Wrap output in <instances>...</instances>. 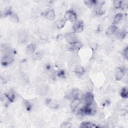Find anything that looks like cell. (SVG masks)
Segmentation results:
<instances>
[{
  "instance_id": "obj_26",
  "label": "cell",
  "mask_w": 128,
  "mask_h": 128,
  "mask_svg": "<svg viewBox=\"0 0 128 128\" xmlns=\"http://www.w3.org/2000/svg\"><path fill=\"white\" fill-rule=\"evenodd\" d=\"M72 126V124L68 122H66L62 124L61 126V127L62 128H70Z\"/></svg>"
},
{
  "instance_id": "obj_2",
  "label": "cell",
  "mask_w": 128,
  "mask_h": 128,
  "mask_svg": "<svg viewBox=\"0 0 128 128\" xmlns=\"http://www.w3.org/2000/svg\"><path fill=\"white\" fill-rule=\"evenodd\" d=\"M72 28L75 32H82L84 29L83 22L80 20H76L74 22Z\"/></svg>"
},
{
  "instance_id": "obj_14",
  "label": "cell",
  "mask_w": 128,
  "mask_h": 128,
  "mask_svg": "<svg viewBox=\"0 0 128 128\" xmlns=\"http://www.w3.org/2000/svg\"><path fill=\"white\" fill-rule=\"evenodd\" d=\"M36 50V46L33 44H29L26 48V52L28 54H32Z\"/></svg>"
},
{
  "instance_id": "obj_7",
  "label": "cell",
  "mask_w": 128,
  "mask_h": 128,
  "mask_svg": "<svg viewBox=\"0 0 128 128\" xmlns=\"http://www.w3.org/2000/svg\"><path fill=\"white\" fill-rule=\"evenodd\" d=\"M64 38L69 44L74 43L77 41L76 37L74 32H70L66 34L64 36Z\"/></svg>"
},
{
  "instance_id": "obj_6",
  "label": "cell",
  "mask_w": 128,
  "mask_h": 128,
  "mask_svg": "<svg viewBox=\"0 0 128 128\" xmlns=\"http://www.w3.org/2000/svg\"><path fill=\"white\" fill-rule=\"evenodd\" d=\"M82 42L76 41L74 43L70 44L68 48L70 51L76 52L80 50V48L82 47Z\"/></svg>"
},
{
  "instance_id": "obj_9",
  "label": "cell",
  "mask_w": 128,
  "mask_h": 128,
  "mask_svg": "<svg viewBox=\"0 0 128 128\" xmlns=\"http://www.w3.org/2000/svg\"><path fill=\"white\" fill-rule=\"evenodd\" d=\"M55 15L54 10L52 9H48L44 13L45 16L50 20H54L55 18Z\"/></svg>"
},
{
  "instance_id": "obj_16",
  "label": "cell",
  "mask_w": 128,
  "mask_h": 128,
  "mask_svg": "<svg viewBox=\"0 0 128 128\" xmlns=\"http://www.w3.org/2000/svg\"><path fill=\"white\" fill-rule=\"evenodd\" d=\"M66 22V20L64 17L58 20L56 22V25L57 28H62L64 26Z\"/></svg>"
},
{
  "instance_id": "obj_15",
  "label": "cell",
  "mask_w": 128,
  "mask_h": 128,
  "mask_svg": "<svg viewBox=\"0 0 128 128\" xmlns=\"http://www.w3.org/2000/svg\"><path fill=\"white\" fill-rule=\"evenodd\" d=\"M80 128H97L98 126L96 124L92 123L90 122H84L81 124L80 126Z\"/></svg>"
},
{
  "instance_id": "obj_23",
  "label": "cell",
  "mask_w": 128,
  "mask_h": 128,
  "mask_svg": "<svg viewBox=\"0 0 128 128\" xmlns=\"http://www.w3.org/2000/svg\"><path fill=\"white\" fill-rule=\"evenodd\" d=\"M11 19L14 22H18L19 21V18L18 16L14 12H12V13L10 16Z\"/></svg>"
},
{
  "instance_id": "obj_17",
  "label": "cell",
  "mask_w": 128,
  "mask_h": 128,
  "mask_svg": "<svg viewBox=\"0 0 128 128\" xmlns=\"http://www.w3.org/2000/svg\"><path fill=\"white\" fill-rule=\"evenodd\" d=\"M84 3L88 7H93L96 6L98 4V0H84Z\"/></svg>"
},
{
  "instance_id": "obj_3",
  "label": "cell",
  "mask_w": 128,
  "mask_h": 128,
  "mask_svg": "<svg viewBox=\"0 0 128 128\" xmlns=\"http://www.w3.org/2000/svg\"><path fill=\"white\" fill-rule=\"evenodd\" d=\"M83 100L86 104H90L94 102V97L91 92H87L83 96Z\"/></svg>"
},
{
  "instance_id": "obj_12",
  "label": "cell",
  "mask_w": 128,
  "mask_h": 128,
  "mask_svg": "<svg viewBox=\"0 0 128 128\" xmlns=\"http://www.w3.org/2000/svg\"><path fill=\"white\" fill-rule=\"evenodd\" d=\"M80 100L78 98H76L73 99L70 104V107L71 109L72 110H74L80 105Z\"/></svg>"
},
{
  "instance_id": "obj_18",
  "label": "cell",
  "mask_w": 128,
  "mask_h": 128,
  "mask_svg": "<svg viewBox=\"0 0 128 128\" xmlns=\"http://www.w3.org/2000/svg\"><path fill=\"white\" fill-rule=\"evenodd\" d=\"M122 18V14L121 13H118L116 14L114 18V24L116 25L118 24L121 20Z\"/></svg>"
},
{
  "instance_id": "obj_19",
  "label": "cell",
  "mask_w": 128,
  "mask_h": 128,
  "mask_svg": "<svg viewBox=\"0 0 128 128\" xmlns=\"http://www.w3.org/2000/svg\"><path fill=\"white\" fill-rule=\"evenodd\" d=\"M74 70L75 72L78 74H82L84 72V68L80 65L76 66V68H74Z\"/></svg>"
},
{
  "instance_id": "obj_1",
  "label": "cell",
  "mask_w": 128,
  "mask_h": 128,
  "mask_svg": "<svg viewBox=\"0 0 128 128\" xmlns=\"http://www.w3.org/2000/svg\"><path fill=\"white\" fill-rule=\"evenodd\" d=\"M64 18L66 20H68L72 22H74L76 20L77 14L75 11L72 10H70L66 12Z\"/></svg>"
},
{
  "instance_id": "obj_29",
  "label": "cell",
  "mask_w": 128,
  "mask_h": 128,
  "mask_svg": "<svg viewBox=\"0 0 128 128\" xmlns=\"http://www.w3.org/2000/svg\"><path fill=\"white\" fill-rule=\"evenodd\" d=\"M58 76L60 77H62L64 78L65 76V73L64 72V70H60L58 72Z\"/></svg>"
},
{
  "instance_id": "obj_25",
  "label": "cell",
  "mask_w": 128,
  "mask_h": 128,
  "mask_svg": "<svg viewBox=\"0 0 128 128\" xmlns=\"http://www.w3.org/2000/svg\"><path fill=\"white\" fill-rule=\"evenodd\" d=\"M46 92H47V90L46 88H45L44 86H42L40 88V90L38 91V92H40V94H44Z\"/></svg>"
},
{
  "instance_id": "obj_13",
  "label": "cell",
  "mask_w": 128,
  "mask_h": 128,
  "mask_svg": "<svg viewBox=\"0 0 128 128\" xmlns=\"http://www.w3.org/2000/svg\"><path fill=\"white\" fill-rule=\"evenodd\" d=\"M4 95L6 98L10 102H12L15 98V95L12 90H10L4 93Z\"/></svg>"
},
{
  "instance_id": "obj_4",
  "label": "cell",
  "mask_w": 128,
  "mask_h": 128,
  "mask_svg": "<svg viewBox=\"0 0 128 128\" xmlns=\"http://www.w3.org/2000/svg\"><path fill=\"white\" fill-rule=\"evenodd\" d=\"M125 68L122 67H118L115 70V76L116 78L119 80L122 79V78L124 76L125 74Z\"/></svg>"
},
{
  "instance_id": "obj_10",
  "label": "cell",
  "mask_w": 128,
  "mask_h": 128,
  "mask_svg": "<svg viewBox=\"0 0 128 128\" xmlns=\"http://www.w3.org/2000/svg\"><path fill=\"white\" fill-rule=\"evenodd\" d=\"M126 1H118L116 0L114 2V7L116 8H120V9H124V8L126 6L127 4Z\"/></svg>"
},
{
  "instance_id": "obj_24",
  "label": "cell",
  "mask_w": 128,
  "mask_h": 128,
  "mask_svg": "<svg viewBox=\"0 0 128 128\" xmlns=\"http://www.w3.org/2000/svg\"><path fill=\"white\" fill-rule=\"evenodd\" d=\"M18 38L20 42H24V40H26V35L24 32H20L18 36Z\"/></svg>"
},
{
  "instance_id": "obj_8",
  "label": "cell",
  "mask_w": 128,
  "mask_h": 128,
  "mask_svg": "<svg viewBox=\"0 0 128 128\" xmlns=\"http://www.w3.org/2000/svg\"><path fill=\"white\" fill-rule=\"evenodd\" d=\"M46 104L50 108L54 109H56L58 108V103L56 100L53 99H48L46 100Z\"/></svg>"
},
{
  "instance_id": "obj_5",
  "label": "cell",
  "mask_w": 128,
  "mask_h": 128,
  "mask_svg": "<svg viewBox=\"0 0 128 128\" xmlns=\"http://www.w3.org/2000/svg\"><path fill=\"white\" fill-rule=\"evenodd\" d=\"M14 58L12 56L4 55L1 60V64L4 66H6L12 62Z\"/></svg>"
},
{
  "instance_id": "obj_28",
  "label": "cell",
  "mask_w": 128,
  "mask_h": 128,
  "mask_svg": "<svg viewBox=\"0 0 128 128\" xmlns=\"http://www.w3.org/2000/svg\"><path fill=\"white\" fill-rule=\"evenodd\" d=\"M128 46L125 48L123 50V55L126 59H128Z\"/></svg>"
},
{
  "instance_id": "obj_27",
  "label": "cell",
  "mask_w": 128,
  "mask_h": 128,
  "mask_svg": "<svg viewBox=\"0 0 128 128\" xmlns=\"http://www.w3.org/2000/svg\"><path fill=\"white\" fill-rule=\"evenodd\" d=\"M25 106L28 110H30L32 109V104L28 101H25Z\"/></svg>"
},
{
  "instance_id": "obj_22",
  "label": "cell",
  "mask_w": 128,
  "mask_h": 128,
  "mask_svg": "<svg viewBox=\"0 0 128 128\" xmlns=\"http://www.w3.org/2000/svg\"><path fill=\"white\" fill-rule=\"evenodd\" d=\"M94 13L97 16H102L104 14V12L101 8L97 7L94 11Z\"/></svg>"
},
{
  "instance_id": "obj_11",
  "label": "cell",
  "mask_w": 128,
  "mask_h": 128,
  "mask_svg": "<svg viewBox=\"0 0 128 128\" xmlns=\"http://www.w3.org/2000/svg\"><path fill=\"white\" fill-rule=\"evenodd\" d=\"M117 31V27L114 24H112L106 30V34L107 36L112 35L116 32Z\"/></svg>"
},
{
  "instance_id": "obj_21",
  "label": "cell",
  "mask_w": 128,
  "mask_h": 128,
  "mask_svg": "<svg viewBox=\"0 0 128 128\" xmlns=\"http://www.w3.org/2000/svg\"><path fill=\"white\" fill-rule=\"evenodd\" d=\"M116 33L117 36L119 38H124L125 37L126 35V32L124 30H120V31H119V32L116 31Z\"/></svg>"
},
{
  "instance_id": "obj_20",
  "label": "cell",
  "mask_w": 128,
  "mask_h": 128,
  "mask_svg": "<svg viewBox=\"0 0 128 128\" xmlns=\"http://www.w3.org/2000/svg\"><path fill=\"white\" fill-rule=\"evenodd\" d=\"M128 95V89L127 87L124 88L120 92V96L122 98H126Z\"/></svg>"
}]
</instances>
